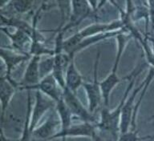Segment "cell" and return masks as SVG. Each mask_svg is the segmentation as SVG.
Instances as JSON below:
<instances>
[{
	"mask_svg": "<svg viewBox=\"0 0 154 141\" xmlns=\"http://www.w3.org/2000/svg\"><path fill=\"white\" fill-rule=\"evenodd\" d=\"M146 67L147 63H142V64L138 65L136 67V69L132 71V77L129 79L128 85L123 95V97L119 105L116 107L115 110L109 112L107 108H103L101 110L100 120L98 123H96V127L101 132H107L108 134H110L113 141H117L120 134V117H121V112H122L124 104L125 101L127 100L128 97L129 96L130 91L134 85L136 78L146 68Z\"/></svg>",
	"mask_w": 154,
	"mask_h": 141,
	"instance_id": "obj_1",
	"label": "cell"
},
{
	"mask_svg": "<svg viewBox=\"0 0 154 141\" xmlns=\"http://www.w3.org/2000/svg\"><path fill=\"white\" fill-rule=\"evenodd\" d=\"M123 29L126 28H125L124 22L121 19L112 22L110 23L91 24L63 41V51L67 53V55H69L70 56H74L73 51L75 48H76L78 44L84 38L90 37V36L100 35V34L110 32V31H120Z\"/></svg>",
	"mask_w": 154,
	"mask_h": 141,
	"instance_id": "obj_2",
	"label": "cell"
},
{
	"mask_svg": "<svg viewBox=\"0 0 154 141\" xmlns=\"http://www.w3.org/2000/svg\"><path fill=\"white\" fill-rule=\"evenodd\" d=\"M130 38H132V35H127L125 33H122L120 35H118L116 36L117 39V53L116 55L115 62L113 63L112 72L108 75L105 79H103V81L100 82V88L102 96H103V104L107 108L109 103V97H110L111 92L112 91L116 85H117L120 81L122 80H129L132 77V73H130L127 76L120 78L117 75V70L119 67V63L120 62L121 57H122L123 51L125 50V45L128 43V41L129 40Z\"/></svg>",
	"mask_w": 154,
	"mask_h": 141,
	"instance_id": "obj_3",
	"label": "cell"
},
{
	"mask_svg": "<svg viewBox=\"0 0 154 141\" xmlns=\"http://www.w3.org/2000/svg\"><path fill=\"white\" fill-rule=\"evenodd\" d=\"M100 51H98V53L96 56L95 63H94L93 71V80L91 83H84L82 87H84L87 94V98L88 101V111L91 114H93L95 111L99 108L103 101V96L101 92L100 82L98 79V68L100 62Z\"/></svg>",
	"mask_w": 154,
	"mask_h": 141,
	"instance_id": "obj_4",
	"label": "cell"
},
{
	"mask_svg": "<svg viewBox=\"0 0 154 141\" xmlns=\"http://www.w3.org/2000/svg\"><path fill=\"white\" fill-rule=\"evenodd\" d=\"M63 99L66 103V105L72 112V115H75L76 118H79L84 122L96 123V119L93 114H91L88 110L84 108V105L77 98L75 93H73L69 89L65 87L63 90Z\"/></svg>",
	"mask_w": 154,
	"mask_h": 141,
	"instance_id": "obj_5",
	"label": "cell"
},
{
	"mask_svg": "<svg viewBox=\"0 0 154 141\" xmlns=\"http://www.w3.org/2000/svg\"><path fill=\"white\" fill-rule=\"evenodd\" d=\"M25 90H35L45 95L50 99L57 103L63 99V89L58 84L57 80L55 79L53 74L48 75V76L44 77L39 81V83L34 86L29 87Z\"/></svg>",
	"mask_w": 154,
	"mask_h": 141,
	"instance_id": "obj_6",
	"label": "cell"
},
{
	"mask_svg": "<svg viewBox=\"0 0 154 141\" xmlns=\"http://www.w3.org/2000/svg\"><path fill=\"white\" fill-rule=\"evenodd\" d=\"M71 7L72 12L68 23L61 31H60L63 33H65V31L67 30L78 26L84 19L90 17V15L93 13L91 3L87 1H72L71 2Z\"/></svg>",
	"mask_w": 154,
	"mask_h": 141,
	"instance_id": "obj_7",
	"label": "cell"
},
{
	"mask_svg": "<svg viewBox=\"0 0 154 141\" xmlns=\"http://www.w3.org/2000/svg\"><path fill=\"white\" fill-rule=\"evenodd\" d=\"M39 55H34L30 59L26 71L24 72L23 79L19 83H17L18 89L25 90L29 87L34 86L38 84L41 80L40 73H39V63H40Z\"/></svg>",
	"mask_w": 154,
	"mask_h": 141,
	"instance_id": "obj_8",
	"label": "cell"
},
{
	"mask_svg": "<svg viewBox=\"0 0 154 141\" xmlns=\"http://www.w3.org/2000/svg\"><path fill=\"white\" fill-rule=\"evenodd\" d=\"M96 124L88 122H84L80 124L71 125L67 129L58 132L52 137H51L49 141L57 138L62 139V141H66L68 137L84 136L91 138L96 132Z\"/></svg>",
	"mask_w": 154,
	"mask_h": 141,
	"instance_id": "obj_9",
	"label": "cell"
},
{
	"mask_svg": "<svg viewBox=\"0 0 154 141\" xmlns=\"http://www.w3.org/2000/svg\"><path fill=\"white\" fill-rule=\"evenodd\" d=\"M55 105L56 103L55 101L44 98L42 92L39 91H35V103L31 112V123H30V128L31 132H33L35 128L37 127L38 123L43 116L44 113L47 112V111L49 109L54 108Z\"/></svg>",
	"mask_w": 154,
	"mask_h": 141,
	"instance_id": "obj_10",
	"label": "cell"
},
{
	"mask_svg": "<svg viewBox=\"0 0 154 141\" xmlns=\"http://www.w3.org/2000/svg\"><path fill=\"white\" fill-rule=\"evenodd\" d=\"M59 127H61V122L57 111L55 110L51 113V115L43 124L35 128L32 132V135L38 139L49 140L51 137L57 133L56 131Z\"/></svg>",
	"mask_w": 154,
	"mask_h": 141,
	"instance_id": "obj_11",
	"label": "cell"
},
{
	"mask_svg": "<svg viewBox=\"0 0 154 141\" xmlns=\"http://www.w3.org/2000/svg\"><path fill=\"white\" fill-rule=\"evenodd\" d=\"M145 84V79L142 83L141 85H140L137 88L133 90L132 94L130 95L129 97H128L127 100L125 101L124 107L122 108V112H121V117H120V133H125L128 132L129 127H131L132 124V115H133V111H134V100L137 94L141 91Z\"/></svg>",
	"mask_w": 154,
	"mask_h": 141,
	"instance_id": "obj_12",
	"label": "cell"
},
{
	"mask_svg": "<svg viewBox=\"0 0 154 141\" xmlns=\"http://www.w3.org/2000/svg\"><path fill=\"white\" fill-rule=\"evenodd\" d=\"M31 56L29 55H23V54H18L13 50L9 49L8 48H1V59L4 63L5 68H6V74L2 76L6 77L9 80H13L11 78L12 70L16 67L19 63L31 59Z\"/></svg>",
	"mask_w": 154,
	"mask_h": 141,
	"instance_id": "obj_13",
	"label": "cell"
},
{
	"mask_svg": "<svg viewBox=\"0 0 154 141\" xmlns=\"http://www.w3.org/2000/svg\"><path fill=\"white\" fill-rule=\"evenodd\" d=\"M0 99H1V120L5 118L10 102L18 89L17 83L9 80L6 77L1 76L0 79Z\"/></svg>",
	"mask_w": 154,
	"mask_h": 141,
	"instance_id": "obj_14",
	"label": "cell"
},
{
	"mask_svg": "<svg viewBox=\"0 0 154 141\" xmlns=\"http://www.w3.org/2000/svg\"><path fill=\"white\" fill-rule=\"evenodd\" d=\"M1 30L3 31V33L7 35L11 41L12 48L11 50L19 51L23 52L24 55H29L26 52H25V48L26 45L31 44V36L25 33L24 31H20V30H16L14 33H11L7 31V28L3 26H1Z\"/></svg>",
	"mask_w": 154,
	"mask_h": 141,
	"instance_id": "obj_15",
	"label": "cell"
},
{
	"mask_svg": "<svg viewBox=\"0 0 154 141\" xmlns=\"http://www.w3.org/2000/svg\"><path fill=\"white\" fill-rule=\"evenodd\" d=\"M84 84L83 78L79 71L77 70L74 62V56L72 57L65 74V85L67 89L73 93H76L77 89Z\"/></svg>",
	"mask_w": 154,
	"mask_h": 141,
	"instance_id": "obj_16",
	"label": "cell"
},
{
	"mask_svg": "<svg viewBox=\"0 0 154 141\" xmlns=\"http://www.w3.org/2000/svg\"><path fill=\"white\" fill-rule=\"evenodd\" d=\"M127 31V29H123V30H120V31H110V32L100 34V35L90 36V37H88V38H84V39H83V40L78 44V46H77L76 48H75L74 51H73V55L75 56V55L77 52L81 51L82 50H84V49L87 48L88 47H89V46L92 45L94 43H98L100 41L104 40V39H107V38H112V37H116L118 35H120V34L122 33H125Z\"/></svg>",
	"mask_w": 154,
	"mask_h": 141,
	"instance_id": "obj_17",
	"label": "cell"
},
{
	"mask_svg": "<svg viewBox=\"0 0 154 141\" xmlns=\"http://www.w3.org/2000/svg\"><path fill=\"white\" fill-rule=\"evenodd\" d=\"M55 108H56L55 110L57 111L58 115L60 116V122H61L60 131H63L72 125V119L73 115L66 105L63 99L60 100L59 102L56 103Z\"/></svg>",
	"mask_w": 154,
	"mask_h": 141,
	"instance_id": "obj_18",
	"label": "cell"
},
{
	"mask_svg": "<svg viewBox=\"0 0 154 141\" xmlns=\"http://www.w3.org/2000/svg\"><path fill=\"white\" fill-rule=\"evenodd\" d=\"M27 91V108H26V117L24 120L23 132H22L21 138L19 141H31V136L32 132L30 128V123H31V116L32 108H31V91L28 90Z\"/></svg>",
	"mask_w": 154,
	"mask_h": 141,
	"instance_id": "obj_19",
	"label": "cell"
},
{
	"mask_svg": "<svg viewBox=\"0 0 154 141\" xmlns=\"http://www.w3.org/2000/svg\"><path fill=\"white\" fill-rule=\"evenodd\" d=\"M33 2L31 1H11L8 2L10 7L19 14H25L31 9L33 6Z\"/></svg>",
	"mask_w": 154,
	"mask_h": 141,
	"instance_id": "obj_20",
	"label": "cell"
},
{
	"mask_svg": "<svg viewBox=\"0 0 154 141\" xmlns=\"http://www.w3.org/2000/svg\"><path fill=\"white\" fill-rule=\"evenodd\" d=\"M54 67V56H51L44 61L39 63V73H40L41 79L44 77L48 76V75L52 73Z\"/></svg>",
	"mask_w": 154,
	"mask_h": 141,
	"instance_id": "obj_21",
	"label": "cell"
},
{
	"mask_svg": "<svg viewBox=\"0 0 154 141\" xmlns=\"http://www.w3.org/2000/svg\"><path fill=\"white\" fill-rule=\"evenodd\" d=\"M152 138L151 136H147L140 137L138 136V131L137 130H129L125 133H120L119 136L117 141H140V140H144V139H150Z\"/></svg>",
	"mask_w": 154,
	"mask_h": 141,
	"instance_id": "obj_22",
	"label": "cell"
},
{
	"mask_svg": "<svg viewBox=\"0 0 154 141\" xmlns=\"http://www.w3.org/2000/svg\"><path fill=\"white\" fill-rule=\"evenodd\" d=\"M91 139H92V141H106L105 139H103V137L101 136L100 135H99L98 133H96V132H95V134L92 136Z\"/></svg>",
	"mask_w": 154,
	"mask_h": 141,
	"instance_id": "obj_23",
	"label": "cell"
},
{
	"mask_svg": "<svg viewBox=\"0 0 154 141\" xmlns=\"http://www.w3.org/2000/svg\"><path fill=\"white\" fill-rule=\"evenodd\" d=\"M148 4L150 6V9H151V12L152 13V12H154V1H152V2H148Z\"/></svg>",
	"mask_w": 154,
	"mask_h": 141,
	"instance_id": "obj_24",
	"label": "cell"
}]
</instances>
